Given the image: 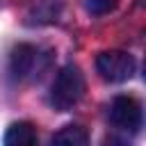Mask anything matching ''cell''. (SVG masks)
I'll use <instances>...</instances> for the list:
<instances>
[{
    "label": "cell",
    "instance_id": "1",
    "mask_svg": "<svg viewBox=\"0 0 146 146\" xmlns=\"http://www.w3.org/2000/svg\"><path fill=\"white\" fill-rule=\"evenodd\" d=\"M48 66H50V52L32 43H18L9 55V73L18 82H32L41 78Z\"/></svg>",
    "mask_w": 146,
    "mask_h": 146
},
{
    "label": "cell",
    "instance_id": "2",
    "mask_svg": "<svg viewBox=\"0 0 146 146\" xmlns=\"http://www.w3.org/2000/svg\"><path fill=\"white\" fill-rule=\"evenodd\" d=\"M82 94H84V78H82L80 68L73 64H66L55 75L48 100L57 112H68V110H73V105L80 103Z\"/></svg>",
    "mask_w": 146,
    "mask_h": 146
},
{
    "label": "cell",
    "instance_id": "3",
    "mask_svg": "<svg viewBox=\"0 0 146 146\" xmlns=\"http://www.w3.org/2000/svg\"><path fill=\"white\" fill-rule=\"evenodd\" d=\"M135 57L121 50H105L96 57V71L107 82H125L135 73Z\"/></svg>",
    "mask_w": 146,
    "mask_h": 146
},
{
    "label": "cell",
    "instance_id": "4",
    "mask_svg": "<svg viewBox=\"0 0 146 146\" xmlns=\"http://www.w3.org/2000/svg\"><path fill=\"white\" fill-rule=\"evenodd\" d=\"M110 121L128 132H137L141 128V103L132 96H116L110 105Z\"/></svg>",
    "mask_w": 146,
    "mask_h": 146
},
{
    "label": "cell",
    "instance_id": "5",
    "mask_svg": "<svg viewBox=\"0 0 146 146\" xmlns=\"http://www.w3.org/2000/svg\"><path fill=\"white\" fill-rule=\"evenodd\" d=\"M5 146H36V130L27 121L11 123L5 132Z\"/></svg>",
    "mask_w": 146,
    "mask_h": 146
},
{
    "label": "cell",
    "instance_id": "6",
    "mask_svg": "<svg viewBox=\"0 0 146 146\" xmlns=\"http://www.w3.org/2000/svg\"><path fill=\"white\" fill-rule=\"evenodd\" d=\"M50 146H89V135L82 125H64L55 132Z\"/></svg>",
    "mask_w": 146,
    "mask_h": 146
},
{
    "label": "cell",
    "instance_id": "7",
    "mask_svg": "<svg viewBox=\"0 0 146 146\" xmlns=\"http://www.w3.org/2000/svg\"><path fill=\"white\" fill-rule=\"evenodd\" d=\"M114 7H116V0H87V9H89L91 14H96V16L107 14V11H112Z\"/></svg>",
    "mask_w": 146,
    "mask_h": 146
},
{
    "label": "cell",
    "instance_id": "8",
    "mask_svg": "<svg viewBox=\"0 0 146 146\" xmlns=\"http://www.w3.org/2000/svg\"><path fill=\"white\" fill-rule=\"evenodd\" d=\"M103 146H130V144L125 139H121V137H107Z\"/></svg>",
    "mask_w": 146,
    "mask_h": 146
}]
</instances>
